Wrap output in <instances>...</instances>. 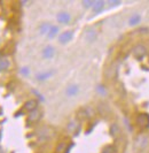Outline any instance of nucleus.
<instances>
[{"label": "nucleus", "mask_w": 149, "mask_h": 153, "mask_svg": "<svg viewBox=\"0 0 149 153\" xmlns=\"http://www.w3.org/2000/svg\"><path fill=\"white\" fill-rule=\"evenodd\" d=\"M10 67V62L6 56L0 58V71H6Z\"/></svg>", "instance_id": "1a4fd4ad"}, {"label": "nucleus", "mask_w": 149, "mask_h": 153, "mask_svg": "<svg viewBox=\"0 0 149 153\" xmlns=\"http://www.w3.org/2000/svg\"><path fill=\"white\" fill-rule=\"evenodd\" d=\"M66 150H67V145L64 143H60L56 147V153H63Z\"/></svg>", "instance_id": "f3484780"}, {"label": "nucleus", "mask_w": 149, "mask_h": 153, "mask_svg": "<svg viewBox=\"0 0 149 153\" xmlns=\"http://www.w3.org/2000/svg\"><path fill=\"white\" fill-rule=\"evenodd\" d=\"M86 40L87 42H94L97 39V31L94 30H89L86 32Z\"/></svg>", "instance_id": "4468645a"}, {"label": "nucleus", "mask_w": 149, "mask_h": 153, "mask_svg": "<svg viewBox=\"0 0 149 153\" xmlns=\"http://www.w3.org/2000/svg\"><path fill=\"white\" fill-rule=\"evenodd\" d=\"M51 24L49 23H47V22H45V23H41L40 24V27H39V31H40V33L41 35H47L48 33V31H49V29H51Z\"/></svg>", "instance_id": "f8f14e48"}, {"label": "nucleus", "mask_w": 149, "mask_h": 153, "mask_svg": "<svg viewBox=\"0 0 149 153\" xmlns=\"http://www.w3.org/2000/svg\"><path fill=\"white\" fill-rule=\"evenodd\" d=\"M146 53H147V48L142 44H139L133 48V55L138 60H141L142 58L146 55Z\"/></svg>", "instance_id": "f257e3e1"}, {"label": "nucleus", "mask_w": 149, "mask_h": 153, "mask_svg": "<svg viewBox=\"0 0 149 153\" xmlns=\"http://www.w3.org/2000/svg\"><path fill=\"white\" fill-rule=\"evenodd\" d=\"M110 130H111V135L114 136V137H116V136L119 134V128L117 124H112L111 128H110Z\"/></svg>", "instance_id": "dca6fc26"}, {"label": "nucleus", "mask_w": 149, "mask_h": 153, "mask_svg": "<svg viewBox=\"0 0 149 153\" xmlns=\"http://www.w3.org/2000/svg\"><path fill=\"white\" fill-rule=\"evenodd\" d=\"M55 54V50L53 46H46L43 50V56L45 59H52Z\"/></svg>", "instance_id": "0eeeda50"}, {"label": "nucleus", "mask_w": 149, "mask_h": 153, "mask_svg": "<svg viewBox=\"0 0 149 153\" xmlns=\"http://www.w3.org/2000/svg\"><path fill=\"white\" fill-rule=\"evenodd\" d=\"M70 14L67 13V12H60L59 14H58V21L60 23H62V24H68V23L70 22Z\"/></svg>", "instance_id": "423d86ee"}, {"label": "nucleus", "mask_w": 149, "mask_h": 153, "mask_svg": "<svg viewBox=\"0 0 149 153\" xmlns=\"http://www.w3.org/2000/svg\"><path fill=\"white\" fill-rule=\"evenodd\" d=\"M58 33H59V28H58L56 25H52L49 31H48V33H47V37L49 39H52V38H54Z\"/></svg>", "instance_id": "ddd939ff"}, {"label": "nucleus", "mask_w": 149, "mask_h": 153, "mask_svg": "<svg viewBox=\"0 0 149 153\" xmlns=\"http://www.w3.org/2000/svg\"><path fill=\"white\" fill-rule=\"evenodd\" d=\"M76 128H77V126H76V123L74 122H71L69 126H68V130H70V131H74Z\"/></svg>", "instance_id": "412c9836"}, {"label": "nucleus", "mask_w": 149, "mask_h": 153, "mask_svg": "<svg viewBox=\"0 0 149 153\" xmlns=\"http://www.w3.org/2000/svg\"><path fill=\"white\" fill-rule=\"evenodd\" d=\"M140 21H141V16H140V14H133V15L130 17V20H128V24L130 25H132V27H134V25H138L139 23H140Z\"/></svg>", "instance_id": "9b49d317"}, {"label": "nucleus", "mask_w": 149, "mask_h": 153, "mask_svg": "<svg viewBox=\"0 0 149 153\" xmlns=\"http://www.w3.org/2000/svg\"><path fill=\"white\" fill-rule=\"evenodd\" d=\"M97 91L100 92L101 94H105V89H104L102 85H99V86H97Z\"/></svg>", "instance_id": "4be33fe9"}, {"label": "nucleus", "mask_w": 149, "mask_h": 153, "mask_svg": "<svg viewBox=\"0 0 149 153\" xmlns=\"http://www.w3.org/2000/svg\"><path fill=\"white\" fill-rule=\"evenodd\" d=\"M37 107H38V101L37 100H35V99H31V100H28V101L24 104V106H23V111L31 113L32 111L37 109Z\"/></svg>", "instance_id": "7ed1b4c3"}, {"label": "nucleus", "mask_w": 149, "mask_h": 153, "mask_svg": "<svg viewBox=\"0 0 149 153\" xmlns=\"http://www.w3.org/2000/svg\"><path fill=\"white\" fill-rule=\"evenodd\" d=\"M21 74L24 75V76H28V75H29V68H28V67H23V68L21 69Z\"/></svg>", "instance_id": "aec40b11"}, {"label": "nucleus", "mask_w": 149, "mask_h": 153, "mask_svg": "<svg viewBox=\"0 0 149 153\" xmlns=\"http://www.w3.org/2000/svg\"><path fill=\"white\" fill-rule=\"evenodd\" d=\"M53 74H54V70H48V71H45V73H40V74H38L37 75V81H46V79H48L51 76H53Z\"/></svg>", "instance_id": "9d476101"}, {"label": "nucleus", "mask_w": 149, "mask_h": 153, "mask_svg": "<svg viewBox=\"0 0 149 153\" xmlns=\"http://www.w3.org/2000/svg\"><path fill=\"white\" fill-rule=\"evenodd\" d=\"M72 36L74 35H72L71 31H64V32H62L59 36V43H61V44H67V43H69L72 39Z\"/></svg>", "instance_id": "39448f33"}, {"label": "nucleus", "mask_w": 149, "mask_h": 153, "mask_svg": "<svg viewBox=\"0 0 149 153\" xmlns=\"http://www.w3.org/2000/svg\"><path fill=\"white\" fill-rule=\"evenodd\" d=\"M40 119H41V112H40L39 109H35V111H32L31 113H29L28 122H30V123L38 122Z\"/></svg>", "instance_id": "20e7f679"}, {"label": "nucleus", "mask_w": 149, "mask_h": 153, "mask_svg": "<svg viewBox=\"0 0 149 153\" xmlns=\"http://www.w3.org/2000/svg\"><path fill=\"white\" fill-rule=\"evenodd\" d=\"M104 7V1H95L94 6H93V10L94 13H100Z\"/></svg>", "instance_id": "2eb2a0df"}, {"label": "nucleus", "mask_w": 149, "mask_h": 153, "mask_svg": "<svg viewBox=\"0 0 149 153\" xmlns=\"http://www.w3.org/2000/svg\"><path fill=\"white\" fill-rule=\"evenodd\" d=\"M0 153H4V151H2V150H1V149H0Z\"/></svg>", "instance_id": "5701e85b"}, {"label": "nucleus", "mask_w": 149, "mask_h": 153, "mask_svg": "<svg viewBox=\"0 0 149 153\" xmlns=\"http://www.w3.org/2000/svg\"><path fill=\"white\" fill-rule=\"evenodd\" d=\"M94 4H95V1H92V0H85V1H83V6H84L85 8L93 7Z\"/></svg>", "instance_id": "a211bd4d"}, {"label": "nucleus", "mask_w": 149, "mask_h": 153, "mask_svg": "<svg viewBox=\"0 0 149 153\" xmlns=\"http://www.w3.org/2000/svg\"><path fill=\"white\" fill-rule=\"evenodd\" d=\"M78 91H79V86L76 84H71L67 88L66 93H67L68 97H74V96H76L78 93Z\"/></svg>", "instance_id": "6e6552de"}, {"label": "nucleus", "mask_w": 149, "mask_h": 153, "mask_svg": "<svg viewBox=\"0 0 149 153\" xmlns=\"http://www.w3.org/2000/svg\"><path fill=\"white\" fill-rule=\"evenodd\" d=\"M136 122L141 128L149 127V115L148 114H139L136 117Z\"/></svg>", "instance_id": "f03ea898"}, {"label": "nucleus", "mask_w": 149, "mask_h": 153, "mask_svg": "<svg viewBox=\"0 0 149 153\" xmlns=\"http://www.w3.org/2000/svg\"><path fill=\"white\" fill-rule=\"evenodd\" d=\"M102 153H115V147L111 145L105 146L103 149V151H102Z\"/></svg>", "instance_id": "6ab92c4d"}]
</instances>
